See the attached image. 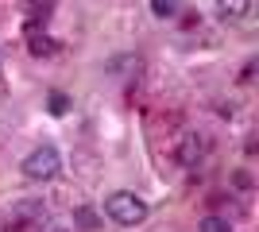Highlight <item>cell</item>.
Instances as JSON below:
<instances>
[{
    "label": "cell",
    "instance_id": "obj_1",
    "mask_svg": "<svg viewBox=\"0 0 259 232\" xmlns=\"http://www.w3.org/2000/svg\"><path fill=\"white\" fill-rule=\"evenodd\" d=\"M105 217L116 221V224H124V228L143 224L147 221V201H143L140 194H132V190H116V194L105 198Z\"/></svg>",
    "mask_w": 259,
    "mask_h": 232
},
{
    "label": "cell",
    "instance_id": "obj_2",
    "mask_svg": "<svg viewBox=\"0 0 259 232\" xmlns=\"http://www.w3.org/2000/svg\"><path fill=\"white\" fill-rule=\"evenodd\" d=\"M58 170H62V155H58V147H51V144L35 147V151L23 159V178H31V182L58 178Z\"/></svg>",
    "mask_w": 259,
    "mask_h": 232
},
{
    "label": "cell",
    "instance_id": "obj_3",
    "mask_svg": "<svg viewBox=\"0 0 259 232\" xmlns=\"http://www.w3.org/2000/svg\"><path fill=\"white\" fill-rule=\"evenodd\" d=\"M43 217H47L43 201H20V205L12 209V217H8V228L12 232H23V228H31V224H39Z\"/></svg>",
    "mask_w": 259,
    "mask_h": 232
},
{
    "label": "cell",
    "instance_id": "obj_4",
    "mask_svg": "<svg viewBox=\"0 0 259 232\" xmlns=\"http://www.w3.org/2000/svg\"><path fill=\"white\" fill-rule=\"evenodd\" d=\"M217 4V16L221 20H228V23H236V20H244L251 12V0H213Z\"/></svg>",
    "mask_w": 259,
    "mask_h": 232
},
{
    "label": "cell",
    "instance_id": "obj_5",
    "mask_svg": "<svg viewBox=\"0 0 259 232\" xmlns=\"http://www.w3.org/2000/svg\"><path fill=\"white\" fill-rule=\"evenodd\" d=\"M27 43H31V55H39V58H51L54 51H58V43H54L51 35H39V31H31Z\"/></svg>",
    "mask_w": 259,
    "mask_h": 232
},
{
    "label": "cell",
    "instance_id": "obj_6",
    "mask_svg": "<svg viewBox=\"0 0 259 232\" xmlns=\"http://www.w3.org/2000/svg\"><path fill=\"white\" fill-rule=\"evenodd\" d=\"M74 224H77V228H85V232H93L101 224V217L89 209V205H81V209H74Z\"/></svg>",
    "mask_w": 259,
    "mask_h": 232
},
{
    "label": "cell",
    "instance_id": "obj_7",
    "mask_svg": "<svg viewBox=\"0 0 259 232\" xmlns=\"http://www.w3.org/2000/svg\"><path fill=\"white\" fill-rule=\"evenodd\" d=\"M178 8H182V0H151V12L159 16V20H170Z\"/></svg>",
    "mask_w": 259,
    "mask_h": 232
},
{
    "label": "cell",
    "instance_id": "obj_8",
    "mask_svg": "<svg viewBox=\"0 0 259 232\" xmlns=\"http://www.w3.org/2000/svg\"><path fill=\"white\" fill-rule=\"evenodd\" d=\"M47 105H51V116H66V112H70V97H66V93H51Z\"/></svg>",
    "mask_w": 259,
    "mask_h": 232
},
{
    "label": "cell",
    "instance_id": "obj_9",
    "mask_svg": "<svg viewBox=\"0 0 259 232\" xmlns=\"http://www.w3.org/2000/svg\"><path fill=\"white\" fill-rule=\"evenodd\" d=\"M197 228H201V232H232V224H228L225 217H201Z\"/></svg>",
    "mask_w": 259,
    "mask_h": 232
},
{
    "label": "cell",
    "instance_id": "obj_10",
    "mask_svg": "<svg viewBox=\"0 0 259 232\" xmlns=\"http://www.w3.org/2000/svg\"><path fill=\"white\" fill-rule=\"evenodd\" d=\"M58 232H62V228H58Z\"/></svg>",
    "mask_w": 259,
    "mask_h": 232
}]
</instances>
